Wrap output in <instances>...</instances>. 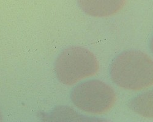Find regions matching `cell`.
I'll list each match as a JSON object with an SVG mask.
<instances>
[{
    "label": "cell",
    "mask_w": 153,
    "mask_h": 122,
    "mask_svg": "<svg viewBox=\"0 0 153 122\" xmlns=\"http://www.w3.org/2000/svg\"><path fill=\"white\" fill-rule=\"evenodd\" d=\"M99 68V64L94 54L79 46L64 50L58 56L55 65L58 80L68 85L94 75Z\"/></svg>",
    "instance_id": "2"
},
{
    "label": "cell",
    "mask_w": 153,
    "mask_h": 122,
    "mask_svg": "<svg viewBox=\"0 0 153 122\" xmlns=\"http://www.w3.org/2000/svg\"><path fill=\"white\" fill-rule=\"evenodd\" d=\"M71 100L82 111L100 115L113 107L117 96L108 84L99 80H90L80 84L72 90Z\"/></svg>",
    "instance_id": "3"
},
{
    "label": "cell",
    "mask_w": 153,
    "mask_h": 122,
    "mask_svg": "<svg viewBox=\"0 0 153 122\" xmlns=\"http://www.w3.org/2000/svg\"><path fill=\"white\" fill-rule=\"evenodd\" d=\"M130 107L134 111L148 118H152V91L140 95L132 100Z\"/></svg>",
    "instance_id": "5"
},
{
    "label": "cell",
    "mask_w": 153,
    "mask_h": 122,
    "mask_svg": "<svg viewBox=\"0 0 153 122\" xmlns=\"http://www.w3.org/2000/svg\"><path fill=\"white\" fill-rule=\"evenodd\" d=\"M127 0H77L80 8L87 15L94 17L113 15L120 11Z\"/></svg>",
    "instance_id": "4"
},
{
    "label": "cell",
    "mask_w": 153,
    "mask_h": 122,
    "mask_svg": "<svg viewBox=\"0 0 153 122\" xmlns=\"http://www.w3.org/2000/svg\"><path fill=\"white\" fill-rule=\"evenodd\" d=\"M112 81L119 87L132 90L148 88L153 84V64L146 54L126 51L113 60L110 68Z\"/></svg>",
    "instance_id": "1"
},
{
    "label": "cell",
    "mask_w": 153,
    "mask_h": 122,
    "mask_svg": "<svg viewBox=\"0 0 153 122\" xmlns=\"http://www.w3.org/2000/svg\"><path fill=\"white\" fill-rule=\"evenodd\" d=\"M2 121V116H1V112H0V121Z\"/></svg>",
    "instance_id": "6"
}]
</instances>
